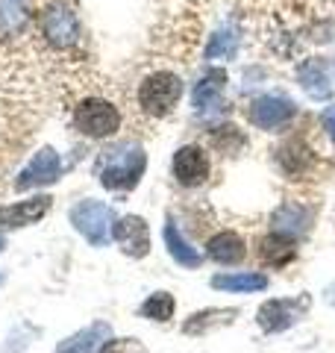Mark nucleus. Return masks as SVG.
<instances>
[{"label": "nucleus", "instance_id": "obj_1", "mask_svg": "<svg viewBox=\"0 0 335 353\" xmlns=\"http://www.w3.org/2000/svg\"><path fill=\"white\" fill-rule=\"evenodd\" d=\"M144 165H148V157H144L141 148L121 145L100 157L97 176H100V183H103V189H109V192H130L139 185Z\"/></svg>", "mask_w": 335, "mask_h": 353}, {"label": "nucleus", "instance_id": "obj_2", "mask_svg": "<svg viewBox=\"0 0 335 353\" xmlns=\"http://www.w3.org/2000/svg\"><path fill=\"white\" fill-rule=\"evenodd\" d=\"M183 97V80L171 71H156L139 85V106L153 118H165Z\"/></svg>", "mask_w": 335, "mask_h": 353}, {"label": "nucleus", "instance_id": "obj_3", "mask_svg": "<svg viewBox=\"0 0 335 353\" xmlns=\"http://www.w3.org/2000/svg\"><path fill=\"white\" fill-rule=\"evenodd\" d=\"M74 127L88 139H109L121 130V112L109 101L85 97L74 112Z\"/></svg>", "mask_w": 335, "mask_h": 353}, {"label": "nucleus", "instance_id": "obj_4", "mask_svg": "<svg viewBox=\"0 0 335 353\" xmlns=\"http://www.w3.org/2000/svg\"><path fill=\"white\" fill-rule=\"evenodd\" d=\"M71 224L77 227V233L85 236V241H92L94 248H106L112 227H115V212L100 201H83L71 209Z\"/></svg>", "mask_w": 335, "mask_h": 353}, {"label": "nucleus", "instance_id": "obj_5", "mask_svg": "<svg viewBox=\"0 0 335 353\" xmlns=\"http://www.w3.org/2000/svg\"><path fill=\"white\" fill-rule=\"evenodd\" d=\"M297 115V106L285 97H274V94H265V97H256V101L247 106V118L253 127L259 130H283L294 121Z\"/></svg>", "mask_w": 335, "mask_h": 353}, {"label": "nucleus", "instance_id": "obj_6", "mask_svg": "<svg viewBox=\"0 0 335 353\" xmlns=\"http://www.w3.org/2000/svg\"><path fill=\"white\" fill-rule=\"evenodd\" d=\"M309 309V297H292V301H265L259 306V312H256V321H259V327L265 330V333H283V330H288L300 315H303Z\"/></svg>", "mask_w": 335, "mask_h": 353}, {"label": "nucleus", "instance_id": "obj_7", "mask_svg": "<svg viewBox=\"0 0 335 353\" xmlns=\"http://www.w3.org/2000/svg\"><path fill=\"white\" fill-rule=\"evenodd\" d=\"M56 180H59V157H56L53 148H41L36 157L21 168L18 180H15V189L30 192V189H39V185H50Z\"/></svg>", "mask_w": 335, "mask_h": 353}, {"label": "nucleus", "instance_id": "obj_8", "mask_svg": "<svg viewBox=\"0 0 335 353\" xmlns=\"http://www.w3.org/2000/svg\"><path fill=\"white\" fill-rule=\"evenodd\" d=\"M112 239L121 245V250L132 259H144L150 253V230L141 215H124L112 227Z\"/></svg>", "mask_w": 335, "mask_h": 353}, {"label": "nucleus", "instance_id": "obj_9", "mask_svg": "<svg viewBox=\"0 0 335 353\" xmlns=\"http://www.w3.org/2000/svg\"><path fill=\"white\" fill-rule=\"evenodd\" d=\"M174 176L176 183L185 185V189H194V185H203L209 176V159L203 148L197 145H185L174 153Z\"/></svg>", "mask_w": 335, "mask_h": 353}, {"label": "nucleus", "instance_id": "obj_10", "mask_svg": "<svg viewBox=\"0 0 335 353\" xmlns=\"http://www.w3.org/2000/svg\"><path fill=\"white\" fill-rule=\"evenodd\" d=\"M50 203H53L50 194H39V197H30V201L0 206V230H15V227L36 224V221H41L50 212Z\"/></svg>", "mask_w": 335, "mask_h": 353}, {"label": "nucleus", "instance_id": "obj_11", "mask_svg": "<svg viewBox=\"0 0 335 353\" xmlns=\"http://www.w3.org/2000/svg\"><path fill=\"white\" fill-rule=\"evenodd\" d=\"M39 24H41L44 39H48L50 44H56V48H71V44L80 39V24H77V18L62 6L48 9Z\"/></svg>", "mask_w": 335, "mask_h": 353}, {"label": "nucleus", "instance_id": "obj_12", "mask_svg": "<svg viewBox=\"0 0 335 353\" xmlns=\"http://www.w3.org/2000/svg\"><path fill=\"white\" fill-rule=\"evenodd\" d=\"M297 80H300V88L312 97V101H329L332 97V80H329V71L323 59H303L297 65Z\"/></svg>", "mask_w": 335, "mask_h": 353}, {"label": "nucleus", "instance_id": "obj_13", "mask_svg": "<svg viewBox=\"0 0 335 353\" xmlns=\"http://www.w3.org/2000/svg\"><path fill=\"white\" fill-rule=\"evenodd\" d=\"M109 336H112V327L106 321H94L85 330H80V333L59 341L56 353H100V347L109 341Z\"/></svg>", "mask_w": 335, "mask_h": 353}, {"label": "nucleus", "instance_id": "obj_14", "mask_svg": "<svg viewBox=\"0 0 335 353\" xmlns=\"http://www.w3.org/2000/svg\"><path fill=\"white\" fill-rule=\"evenodd\" d=\"M206 253H209V259H215L218 265H238L244 256H247V245H244V239L238 233L223 230V233L209 239Z\"/></svg>", "mask_w": 335, "mask_h": 353}, {"label": "nucleus", "instance_id": "obj_15", "mask_svg": "<svg viewBox=\"0 0 335 353\" xmlns=\"http://www.w3.org/2000/svg\"><path fill=\"white\" fill-rule=\"evenodd\" d=\"M223 85H227V71L221 68H212L203 80L197 83L194 88V109H200V112H212V109L221 106V94H223Z\"/></svg>", "mask_w": 335, "mask_h": 353}, {"label": "nucleus", "instance_id": "obj_16", "mask_svg": "<svg viewBox=\"0 0 335 353\" xmlns=\"http://www.w3.org/2000/svg\"><path fill=\"white\" fill-rule=\"evenodd\" d=\"M259 256H262L265 265L283 268V265H288V262L297 256V245H294V239L271 233V236H265V239L259 241Z\"/></svg>", "mask_w": 335, "mask_h": 353}, {"label": "nucleus", "instance_id": "obj_17", "mask_svg": "<svg viewBox=\"0 0 335 353\" xmlns=\"http://www.w3.org/2000/svg\"><path fill=\"white\" fill-rule=\"evenodd\" d=\"M309 224V212L303 206H297V203H283L274 212V233L279 236H288V239H294L297 233H303Z\"/></svg>", "mask_w": 335, "mask_h": 353}, {"label": "nucleus", "instance_id": "obj_18", "mask_svg": "<svg viewBox=\"0 0 335 353\" xmlns=\"http://www.w3.org/2000/svg\"><path fill=\"white\" fill-rule=\"evenodd\" d=\"M212 289H221V292H265L267 289V277L265 274H215L212 277Z\"/></svg>", "mask_w": 335, "mask_h": 353}, {"label": "nucleus", "instance_id": "obj_19", "mask_svg": "<svg viewBox=\"0 0 335 353\" xmlns=\"http://www.w3.org/2000/svg\"><path fill=\"white\" fill-rule=\"evenodd\" d=\"M165 245H168L171 256L180 262L183 268H200V262H203V256H200V253L185 241V236L174 227V221H168L165 224Z\"/></svg>", "mask_w": 335, "mask_h": 353}, {"label": "nucleus", "instance_id": "obj_20", "mask_svg": "<svg viewBox=\"0 0 335 353\" xmlns=\"http://www.w3.org/2000/svg\"><path fill=\"white\" fill-rule=\"evenodd\" d=\"M236 318V309H206V312H197L192 315L188 321L183 324V333L185 336H203L206 330H212V324H230Z\"/></svg>", "mask_w": 335, "mask_h": 353}, {"label": "nucleus", "instance_id": "obj_21", "mask_svg": "<svg viewBox=\"0 0 335 353\" xmlns=\"http://www.w3.org/2000/svg\"><path fill=\"white\" fill-rule=\"evenodd\" d=\"M174 309H176V303H174V297L168 294V292H156V294H150L148 301L141 303V318H150V321H171L174 318Z\"/></svg>", "mask_w": 335, "mask_h": 353}, {"label": "nucleus", "instance_id": "obj_22", "mask_svg": "<svg viewBox=\"0 0 335 353\" xmlns=\"http://www.w3.org/2000/svg\"><path fill=\"white\" fill-rule=\"evenodd\" d=\"M238 50V36H232V32H215L206 48V59H232Z\"/></svg>", "mask_w": 335, "mask_h": 353}, {"label": "nucleus", "instance_id": "obj_23", "mask_svg": "<svg viewBox=\"0 0 335 353\" xmlns=\"http://www.w3.org/2000/svg\"><path fill=\"white\" fill-rule=\"evenodd\" d=\"M321 124H323V130L329 132V139L335 141V106H327V109H323V115H321Z\"/></svg>", "mask_w": 335, "mask_h": 353}, {"label": "nucleus", "instance_id": "obj_24", "mask_svg": "<svg viewBox=\"0 0 335 353\" xmlns=\"http://www.w3.org/2000/svg\"><path fill=\"white\" fill-rule=\"evenodd\" d=\"M6 62H3V57H0V121H3V88H6ZM3 139L6 136H0V145H3Z\"/></svg>", "mask_w": 335, "mask_h": 353}, {"label": "nucleus", "instance_id": "obj_25", "mask_svg": "<svg viewBox=\"0 0 335 353\" xmlns=\"http://www.w3.org/2000/svg\"><path fill=\"white\" fill-rule=\"evenodd\" d=\"M3 248H6V239H3V236H0V250H3Z\"/></svg>", "mask_w": 335, "mask_h": 353}]
</instances>
